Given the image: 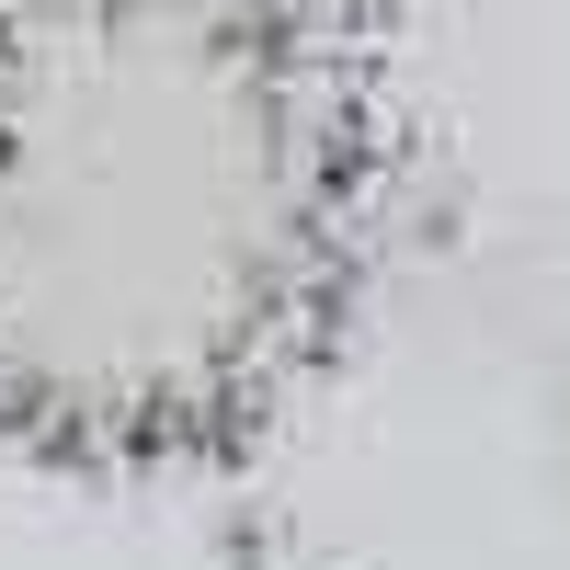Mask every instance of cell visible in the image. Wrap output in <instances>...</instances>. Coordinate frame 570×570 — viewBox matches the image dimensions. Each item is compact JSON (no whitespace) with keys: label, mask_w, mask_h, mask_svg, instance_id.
<instances>
[{"label":"cell","mask_w":570,"mask_h":570,"mask_svg":"<svg viewBox=\"0 0 570 570\" xmlns=\"http://www.w3.org/2000/svg\"><path fill=\"white\" fill-rule=\"evenodd\" d=\"M206 570H343V548H331L320 525H297V513H228L217 525V548H206Z\"/></svg>","instance_id":"2"},{"label":"cell","mask_w":570,"mask_h":570,"mask_svg":"<svg viewBox=\"0 0 570 570\" xmlns=\"http://www.w3.org/2000/svg\"><path fill=\"white\" fill-rule=\"evenodd\" d=\"M343 46L263 0H0V422L69 456L228 445L343 308Z\"/></svg>","instance_id":"1"},{"label":"cell","mask_w":570,"mask_h":570,"mask_svg":"<svg viewBox=\"0 0 570 570\" xmlns=\"http://www.w3.org/2000/svg\"><path fill=\"white\" fill-rule=\"evenodd\" d=\"M263 12H274L285 35H308V46H354L376 12H389V0H263Z\"/></svg>","instance_id":"3"}]
</instances>
